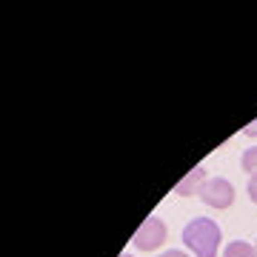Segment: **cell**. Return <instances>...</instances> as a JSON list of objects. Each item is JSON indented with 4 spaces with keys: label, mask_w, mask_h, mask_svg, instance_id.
I'll list each match as a JSON object with an SVG mask.
<instances>
[{
    "label": "cell",
    "mask_w": 257,
    "mask_h": 257,
    "mask_svg": "<svg viewBox=\"0 0 257 257\" xmlns=\"http://www.w3.org/2000/svg\"><path fill=\"white\" fill-rule=\"evenodd\" d=\"M220 240H223L220 226L209 217H194L183 229V243L189 251H194V257H217Z\"/></svg>",
    "instance_id": "obj_1"
},
{
    "label": "cell",
    "mask_w": 257,
    "mask_h": 257,
    "mask_svg": "<svg viewBox=\"0 0 257 257\" xmlns=\"http://www.w3.org/2000/svg\"><path fill=\"white\" fill-rule=\"evenodd\" d=\"M166 234H169V229H166V223L160 217H146L140 223V229L135 231L132 243L140 251H155V248H160L166 243Z\"/></svg>",
    "instance_id": "obj_2"
},
{
    "label": "cell",
    "mask_w": 257,
    "mask_h": 257,
    "mask_svg": "<svg viewBox=\"0 0 257 257\" xmlns=\"http://www.w3.org/2000/svg\"><path fill=\"white\" fill-rule=\"evenodd\" d=\"M200 200L211 209H229L231 203H234V186L226 180V177H211L203 183L200 192Z\"/></svg>",
    "instance_id": "obj_3"
},
{
    "label": "cell",
    "mask_w": 257,
    "mask_h": 257,
    "mask_svg": "<svg viewBox=\"0 0 257 257\" xmlns=\"http://www.w3.org/2000/svg\"><path fill=\"white\" fill-rule=\"evenodd\" d=\"M206 180H209V177H206V166H194L192 172H189V175H186L183 180L175 186V194H180V197H189V194L200 192Z\"/></svg>",
    "instance_id": "obj_4"
},
{
    "label": "cell",
    "mask_w": 257,
    "mask_h": 257,
    "mask_svg": "<svg viewBox=\"0 0 257 257\" xmlns=\"http://www.w3.org/2000/svg\"><path fill=\"white\" fill-rule=\"evenodd\" d=\"M223 257H257V248L246 240H231L229 246L223 248Z\"/></svg>",
    "instance_id": "obj_5"
},
{
    "label": "cell",
    "mask_w": 257,
    "mask_h": 257,
    "mask_svg": "<svg viewBox=\"0 0 257 257\" xmlns=\"http://www.w3.org/2000/svg\"><path fill=\"white\" fill-rule=\"evenodd\" d=\"M240 166H243V172H248V175H257V146H251V149L243 152Z\"/></svg>",
    "instance_id": "obj_6"
},
{
    "label": "cell",
    "mask_w": 257,
    "mask_h": 257,
    "mask_svg": "<svg viewBox=\"0 0 257 257\" xmlns=\"http://www.w3.org/2000/svg\"><path fill=\"white\" fill-rule=\"evenodd\" d=\"M246 192H248V197H251V203H257V175H251V180H248V186H246Z\"/></svg>",
    "instance_id": "obj_7"
},
{
    "label": "cell",
    "mask_w": 257,
    "mask_h": 257,
    "mask_svg": "<svg viewBox=\"0 0 257 257\" xmlns=\"http://www.w3.org/2000/svg\"><path fill=\"white\" fill-rule=\"evenodd\" d=\"M243 135H246V138H257V120H251V123L243 128Z\"/></svg>",
    "instance_id": "obj_8"
},
{
    "label": "cell",
    "mask_w": 257,
    "mask_h": 257,
    "mask_svg": "<svg viewBox=\"0 0 257 257\" xmlns=\"http://www.w3.org/2000/svg\"><path fill=\"white\" fill-rule=\"evenodd\" d=\"M157 257H192V254H186V251H177V248H172V251H163V254H157Z\"/></svg>",
    "instance_id": "obj_9"
},
{
    "label": "cell",
    "mask_w": 257,
    "mask_h": 257,
    "mask_svg": "<svg viewBox=\"0 0 257 257\" xmlns=\"http://www.w3.org/2000/svg\"><path fill=\"white\" fill-rule=\"evenodd\" d=\"M120 257H132V254H120Z\"/></svg>",
    "instance_id": "obj_10"
},
{
    "label": "cell",
    "mask_w": 257,
    "mask_h": 257,
    "mask_svg": "<svg viewBox=\"0 0 257 257\" xmlns=\"http://www.w3.org/2000/svg\"><path fill=\"white\" fill-rule=\"evenodd\" d=\"M254 248H257V246H254Z\"/></svg>",
    "instance_id": "obj_11"
}]
</instances>
